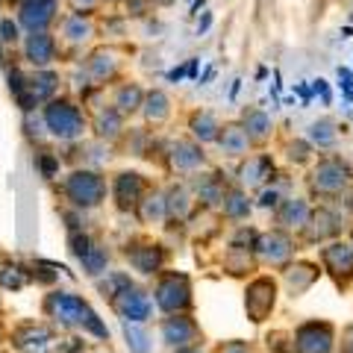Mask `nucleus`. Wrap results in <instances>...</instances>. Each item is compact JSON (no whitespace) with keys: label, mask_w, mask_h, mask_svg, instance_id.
<instances>
[{"label":"nucleus","mask_w":353,"mask_h":353,"mask_svg":"<svg viewBox=\"0 0 353 353\" xmlns=\"http://www.w3.org/2000/svg\"><path fill=\"white\" fill-rule=\"evenodd\" d=\"M41 312L53 327H59V330L92 336L97 341H109V327L103 324V318L97 315L92 309V303L77 292H68V289L48 292L44 301H41Z\"/></svg>","instance_id":"1"},{"label":"nucleus","mask_w":353,"mask_h":353,"mask_svg":"<svg viewBox=\"0 0 353 353\" xmlns=\"http://www.w3.org/2000/svg\"><path fill=\"white\" fill-rule=\"evenodd\" d=\"M353 185V165L341 157V153H324L318 157L306 171V189L309 197L315 201H339L341 194H347Z\"/></svg>","instance_id":"2"},{"label":"nucleus","mask_w":353,"mask_h":353,"mask_svg":"<svg viewBox=\"0 0 353 353\" xmlns=\"http://www.w3.org/2000/svg\"><path fill=\"white\" fill-rule=\"evenodd\" d=\"M41 124L44 132L53 141H62V145H74V141H83L88 132V115L83 103H77L68 94H57L53 101H48L41 109Z\"/></svg>","instance_id":"3"},{"label":"nucleus","mask_w":353,"mask_h":353,"mask_svg":"<svg viewBox=\"0 0 353 353\" xmlns=\"http://www.w3.org/2000/svg\"><path fill=\"white\" fill-rule=\"evenodd\" d=\"M59 194L77 212H94V209H101L109 201V180L103 171L77 165V168H71L62 176Z\"/></svg>","instance_id":"4"},{"label":"nucleus","mask_w":353,"mask_h":353,"mask_svg":"<svg viewBox=\"0 0 353 353\" xmlns=\"http://www.w3.org/2000/svg\"><path fill=\"white\" fill-rule=\"evenodd\" d=\"M150 297H153V306H157L162 315L192 312V309H194V285H192V277L185 271L165 268L162 274H157V280H153Z\"/></svg>","instance_id":"5"},{"label":"nucleus","mask_w":353,"mask_h":353,"mask_svg":"<svg viewBox=\"0 0 353 353\" xmlns=\"http://www.w3.org/2000/svg\"><path fill=\"white\" fill-rule=\"evenodd\" d=\"M68 250L77 259V265L83 268V274L88 280H97L109 271V262H112V253L97 236L85 233V230H68Z\"/></svg>","instance_id":"6"},{"label":"nucleus","mask_w":353,"mask_h":353,"mask_svg":"<svg viewBox=\"0 0 353 353\" xmlns=\"http://www.w3.org/2000/svg\"><path fill=\"white\" fill-rule=\"evenodd\" d=\"M124 259L130 262V268L141 274V277H157L168 268L171 253L162 241H153L148 236H132L124 245Z\"/></svg>","instance_id":"7"},{"label":"nucleus","mask_w":353,"mask_h":353,"mask_svg":"<svg viewBox=\"0 0 353 353\" xmlns=\"http://www.w3.org/2000/svg\"><path fill=\"white\" fill-rule=\"evenodd\" d=\"M297 253V239L285 230H259L256 241H253V256L259 265H271V268H283L289 265Z\"/></svg>","instance_id":"8"},{"label":"nucleus","mask_w":353,"mask_h":353,"mask_svg":"<svg viewBox=\"0 0 353 353\" xmlns=\"http://www.w3.org/2000/svg\"><path fill=\"white\" fill-rule=\"evenodd\" d=\"M277 294H280V283L271 274H256L248 285H245V312L250 318V324H265L277 309Z\"/></svg>","instance_id":"9"},{"label":"nucleus","mask_w":353,"mask_h":353,"mask_svg":"<svg viewBox=\"0 0 353 353\" xmlns=\"http://www.w3.org/2000/svg\"><path fill=\"white\" fill-rule=\"evenodd\" d=\"M159 341L168 350L201 347L203 345V330H201V324L194 321L192 312L162 315V321H159Z\"/></svg>","instance_id":"10"},{"label":"nucleus","mask_w":353,"mask_h":353,"mask_svg":"<svg viewBox=\"0 0 353 353\" xmlns=\"http://www.w3.org/2000/svg\"><path fill=\"white\" fill-rule=\"evenodd\" d=\"M345 227H347V218L333 206V201H330L321 206H312V215H309L301 239L306 245H327V241H333V239H341Z\"/></svg>","instance_id":"11"},{"label":"nucleus","mask_w":353,"mask_h":353,"mask_svg":"<svg viewBox=\"0 0 353 353\" xmlns=\"http://www.w3.org/2000/svg\"><path fill=\"white\" fill-rule=\"evenodd\" d=\"M294 341L301 353H336L339 347V327L327 318H309L294 330Z\"/></svg>","instance_id":"12"},{"label":"nucleus","mask_w":353,"mask_h":353,"mask_svg":"<svg viewBox=\"0 0 353 353\" xmlns=\"http://www.w3.org/2000/svg\"><path fill=\"white\" fill-rule=\"evenodd\" d=\"M150 180L141 171H118L112 180H109V201L118 212L124 215H136V209L141 203V197L148 194Z\"/></svg>","instance_id":"13"},{"label":"nucleus","mask_w":353,"mask_h":353,"mask_svg":"<svg viewBox=\"0 0 353 353\" xmlns=\"http://www.w3.org/2000/svg\"><path fill=\"white\" fill-rule=\"evenodd\" d=\"M318 259H321V271L336 283V289H347L350 280H353V245H350V239H333V241H327V245H321Z\"/></svg>","instance_id":"14"},{"label":"nucleus","mask_w":353,"mask_h":353,"mask_svg":"<svg viewBox=\"0 0 353 353\" xmlns=\"http://www.w3.org/2000/svg\"><path fill=\"white\" fill-rule=\"evenodd\" d=\"M109 309L121 318V321H132V324H148L153 321V297L145 285L130 283L124 292H118L112 301H109Z\"/></svg>","instance_id":"15"},{"label":"nucleus","mask_w":353,"mask_h":353,"mask_svg":"<svg viewBox=\"0 0 353 353\" xmlns=\"http://www.w3.org/2000/svg\"><path fill=\"white\" fill-rule=\"evenodd\" d=\"M165 162L174 174H197L209 168V157L201 141H194L192 136L189 139H174L168 148H165Z\"/></svg>","instance_id":"16"},{"label":"nucleus","mask_w":353,"mask_h":353,"mask_svg":"<svg viewBox=\"0 0 353 353\" xmlns=\"http://www.w3.org/2000/svg\"><path fill=\"white\" fill-rule=\"evenodd\" d=\"M12 347L18 353H50L53 341H57V327L53 324H41V321H21L12 327Z\"/></svg>","instance_id":"17"},{"label":"nucleus","mask_w":353,"mask_h":353,"mask_svg":"<svg viewBox=\"0 0 353 353\" xmlns=\"http://www.w3.org/2000/svg\"><path fill=\"white\" fill-rule=\"evenodd\" d=\"M59 0H21L15 21L24 32H44L59 24Z\"/></svg>","instance_id":"18"},{"label":"nucleus","mask_w":353,"mask_h":353,"mask_svg":"<svg viewBox=\"0 0 353 353\" xmlns=\"http://www.w3.org/2000/svg\"><path fill=\"white\" fill-rule=\"evenodd\" d=\"M18 48H21L24 62L32 65V68H53V62L59 59V39L53 30L24 32V39H21Z\"/></svg>","instance_id":"19"},{"label":"nucleus","mask_w":353,"mask_h":353,"mask_svg":"<svg viewBox=\"0 0 353 353\" xmlns=\"http://www.w3.org/2000/svg\"><path fill=\"white\" fill-rule=\"evenodd\" d=\"M83 68L94 85H106L121 74V68H124V53L118 48H112V44H101V48H94L85 57Z\"/></svg>","instance_id":"20"},{"label":"nucleus","mask_w":353,"mask_h":353,"mask_svg":"<svg viewBox=\"0 0 353 353\" xmlns=\"http://www.w3.org/2000/svg\"><path fill=\"white\" fill-rule=\"evenodd\" d=\"M268 183H274V157L271 153H250L239 162L236 185L245 192H262Z\"/></svg>","instance_id":"21"},{"label":"nucleus","mask_w":353,"mask_h":353,"mask_svg":"<svg viewBox=\"0 0 353 353\" xmlns=\"http://www.w3.org/2000/svg\"><path fill=\"white\" fill-rule=\"evenodd\" d=\"M192 192L197 197V203H201L203 209H221V203H224V197L227 192L233 189V183L227 180V174H221V171H197L192 174Z\"/></svg>","instance_id":"22"},{"label":"nucleus","mask_w":353,"mask_h":353,"mask_svg":"<svg viewBox=\"0 0 353 353\" xmlns=\"http://www.w3.org/2000/svg\"><path fill=\"white\" fill-rule=\"evenodd\" d=\"M309 215H312V203L306 201V197H283L280 206L274 209V227L277 230H285V233L292 236H301Z\"/></svg>","instance_id":"23"},{"label":"nucleus","mask_w":353,"mask_h":353,"mask_svg":"<svg viewBox=\"0 0 353 353\" xmlns=\"http://www.w3.org/2000/svg\"><path fill=\"white\" fill-rule=\"evenodd\" d=\"M88 130L97 141H106V145H115V141L124 139L127 132V118L118 112L115 106H97L94 115L88 118Z\"/></svg>","instance_id":"24"},{"label":"nucleus","mask_w":353,"mask_h":353,"mask_svg":"<svg viewBox=\"0 0 353 353\" xmlns=\"http://www.w3.org/2000/svg\"><path fill=\"white\" fill-rule=\"evenodd\" d=\"M321 265L312 262V259H292L289 265H283V283L289 289L292 297H301L306 294L312 285L321 280Z\"/></svg>","instance_id":"25"},{"label":"nucleus","mask_w":353,"mask_h":353,"mask_svg":"<svg viewBox=\"0 0 353 353\" xmlns=\"http://www.w3.org/2000/svg\"><path fill=\"white\" fill-rule=\"evenodd\" d=\"M94 32H97V27H94L92 15H74V12H68V15L59 18L57 39H59V44H65V48L77 50V48H83V44L92 41Z\"/></svg>","instance_id":"26"},{"label":"nucleus","mask_w":353,"mask_h":353,"mask_svg":"<svg viewBox=\"0 0 353 353\" xmlns=\"http://www.w3.org/2000/svg\"><path fill=\"white\" fill-rule=\"evenodd\" d=\"M215 148L224 153L227 159H245V157H250L253 141H250V136H248V130H245L241 121H224V127H221V132H218Z\"/></svg>","instance_id":"27"},{"label":"nucleus","mask_w":353,"mask_h":353,"mask_svg":"<svg viewBox=\"0 0 353 353\" xmlns=\"http://www.w3.org/2000/svg\"><path fill=\"white\" fill-rule=\"evenodd\" d=\"M141 118H145L148 127H162L168 124L171 115H174V103H171V94L165 88H148L145 92V103H141Z\"/></svg>","instance_id":"28"},{"label":"nucleus","mask_w":353,"mask_h":353,"mask_svg":"<svg viewBox=\"0 0 353 353\" xmlns=\"http://www.w3.org/2000/svg\"><path fill=\"white\" fill-rule=\"evenodd\" d=\"M165 201H168V221H176V224L189 221V215L197 206V197L189 183H171L165 189Z\"/></svg>","instance_id":"29"},{"label":"nucleus","mask_w":353,"mask_h":353,"mask_svg":"<svg viewBox=\"0 0 353 353\" xmlns=\"http://www.w3.org/2000/svg\"><path fill=\"white\" fill-rule=\"evenodd\" d=\"M136 218H139V224L162 227L165 221H168V201H165V189H159V185H150L148 194L141 197V203L136 209Z\"/></svg>","instance_id":"30"},{"label":"nucleus","mask_w":353,"mask_h":353,"mask_svg":"<svg viewBox=\"0 0 353 353\" xmlns=\"http://www.w3.org/2000/svg\"><path fill=\"white\" fill-rule=\"evenodd\" d=\"M145 92L148 88H141L139 83H118L115 92H112V101H109V106H115L124 118H132L141 112V103H145Z\"/></svg>","instance_id":"31"},{"label":"nucleus","mask_w":353,"mask_h":353,"mask_svg":"<svg viewBox=\"0 0 353 353\" xmlns=\"http://www.w3.org/2000/svg\"><path fill=\"white\" fill-rule=\"evenodd\" d=\"M241 124H245L248 136H250V141H253V148L265 145V141L274 136V118H271V112H265L262 106L245 109V112H241Z\"/></svg>","instance_id":"32"},{"label":"nucleus","mask_w":353,"mask_h":353,"mask_svg":"<svg viewBox=\"0 0 353 353\" xmlns=\"http://www.w3.org/2000/svg\"><path fill=\"white\" fill-rule=\"evenodd\" d=\"M221 127H224L221 118L215 112H209V109H194L189 115V136L194 141H201V145H215Z\"/></svg>","instance_id":"33"},{"label":"nucleus","mask_w":353,"mask_h":353,"mask_svg":"<svg viewBox=\"0 0 353 353\" xmlns=\"http://www.w3.org/2000/svg\"><path fill=\"white\" fill-rule=\"evenodd\" d=\"M253 197H250V192H245L241 185H233V189L227 192V197H224V203H221V218L224 221H233V224H241V221H248L250 218V212H253Z\"/></svg>","instance_id":"34"},{"label":"nucleus","mask_w":353,"mask_h":353,"mask_svg":"<svg viewBox=\"0 0 353 353\" xmlns=\"http://www.w3.org/2000/svg\"><path fill=\"white\" fill-rule=\"evenodd\" d=\"M306 141L312 145L315 150H333L336 141H339V121L336 118H318L309 124L306 130Z\"/></svg>","instance_id":"35"},{"label":"nucleus","mask_w":353,"mask_h":353,"mask_svg":"<svg viewBox=\"0 0 353 353\" xmlns=\"http://www.w3.org/2000/svg\"><path fill=\"white\" fill-rule=\"evenodd\" d=\"M253 268H259L256 256H253V248H239V245H230L224 253V271L227 274H250Z\"/></svg>","instance_id":"36"},{"label":"nucleus","mask_w":353,"mask_h":353,"mask_svg":"<svg viewBox=\"0 0 353 353\" xmlns=\"http://www.w3.org/2000/svg\"><path fill=\"white\" fill-rule=\"evenodd\" d=\"M121 333H124V345L130 353H150L153 350V336H150L148 324L121 321Z\"/></svg>","instance_id":"37"},{"label":"nucleus","mask_w":353,"mask_h":353,"mask_svg":"<svg viewBox=\"0 0 353 353\" xmlns=\"http://www.w3.org/2000/svg\"><path fill=\"white\" fill-rule=\"evenodd\" d=\"M130 283H136V280H132L130 277V274L127 271H106L103 274V277H97L94 280V285H97V292H101V297H103V301L109 303V301H112V297L118 294V292H124L127 289V285Z\"/></svg>","instance_id":"38"},{"label":"nucleus","mask_w":353,"mask_h":353,"mask_svg":"<svg viewBox=\"0 0 353 353\" xmlns=\"http://www.w3.org/2000/svg\"><path fill=\"white\" fill-rule=\"evenodd\" d=\"M315 157V148L309 145L306 139H289L285 141V159L292 165H312Z\"/></svg>","instance_id":"39"},{"label":"nucleus","mask_w":353,"mask_h":353,"mask_svg":"<svg viewBox=\"0 0 353 353\" xmlns=\"http://www.w3.org/2000/svg\"><path fill=\"white\" fill-rule=\"evenodd\" d=\"M27 283H30V271L24 265H3V268H0V285H3V289L21 292Z\"/></svg>","instance_id":"40"},{"label":"nucleus","mask_w":353,"mask_h":353,"mask_svg":"<svg viewBox=\"0 0 353 353\" xmlns=\"http://www.w3.org/2000/svg\"><path fill=\"white\" fill-rule=\"evenodd\" d=\"M265 341H268L271 353H301L297 350V341H294L292 330H271V333L265 336Z\"/></svg>","instance_id":"41"},{"label":"nucleus","mask_w":353,"mask_h":353,"mask_svg":"<svg viewBox=\"0 0 353 353\" xmlns=\"http://www.w3.org/2000/svg\"><path fill=\"white\" fill-rule=\"evenodd\" d=\"M36 168L44 180H57L59 176V168H62V157L53 150H39L36 153Z\"/></svg>","instance_id":"42"},{"label":"nucleus","mask_w":353,"mask_h":353,"mask_svg":"<svg viewBox=\"0 0 353 353\" xmlns=\"http://www.w3.org/2000/svg\"><path fill=\"white\" fill-rule=\"evenodd\" d=\"M24 39V30L15 18H0V44H6V48H15Z\"/></svg>","instance_id":"43"},{"label":"nucleus","mask_w":353,"mask_h":353,"mask_svg":"<svg viewBox=\"0 0 353 353\" xmlns=\"http://www.w3.org/2000/svg\"><path fill=\"white\" fill-rule=\"evenodd\" d=\"M280 201H283V192L277 189V185H271V189H268V185H265V189L259 192V201H256V206H259V209H271V212H274V209L280 206Z\"/></svg>","instance_id":"44"},{"label":"nucleus","mask_w":353,"mask_h":353,"mask_svg":"<svg viewBox=\"0 0 353 353\" xmlns=\"http://www.w3.org/2000/svg\"><path fill=\"white\" fill-rule=\"evenodd\" d=\"M212 353H256V350H253V345H250V341H245V339H230V341H221V345H215Z\"/></svg>","instance_id":"45"},{"label":"nucleus","mask_w":353,"mask_h":353,"mask_svg":"<svg viewBox=\"0 0 353 353\" xmlns=\"http://www.w3.org/2000/svg\"><path fill=\"white\" fill-rule=\"evenodd\" d=\"M65 6H68L74 15H94L101 0H65Z\"/></svg>","instance_id":"46"},{"label":"nucleus","mask_w":353,"mask_h":353,"mask_svg":"<svg viewBox=\"0 0 353 353\" xmlns=\"http://www.w3.org/2000/svg\"><path fill=\"white\" fill-rule=\"evenodd\" d=\"M53 350L57 353H85V341L80 336H68V339H62Z\"/></svg>","instance_id":"47"},{"label":"nucleus","mask_w":353,"mask_h":353,"mask_svg":"<svg viewBox=\"0 0 353 353\" xmlns=\"http://www.w3.org/2000/svg\"><path fill=\"white\" fill-rule=\"evenodd\" d=\"M339 353H353V324H347L345 330H341V336H339Z\"/></svg>","instance_id":"48"},{"label":"nucleus","mask_w":353,"mask_h":353,"mask_svg":"<svg viewBox=\"0 0 353 353\" xmlns=\"http://www.w3.org/2000/svg\"><path fill=\"white\" fill-rule=\"evenodd\" d=\"M127 9H130V15H145L148 12V0H124Z\"/></svg>","instance_id":"49"},{"label":"nucleus","mask_w":353,"mask_h":353,"mask_svg":"<svg viewBox=\"0 0 353 353\" xmlns=\"http://www.w3.org/2000/svg\"><path fill=\"white\" fill-rule=\"evenodd\" d=\"M315 92H321L324 103H330V92H327V83H324V80H315Z\"/></svg>","instance_id":"50"},{"label":"nucleus","mask_w":353,"mask_h":353,"mask_svg":"<svg viewBox=\"0 0 353 353\" xmlns=\"http://www.w3.org/2000/svg\"><path fill=\"white\" fill-rule=\"evenodd\" d=\"M209 24H212V15L206 12V15H203V21H201V24H197V32H206V27H209Z\"/></svg>","instance_id":"51"},{"label":"nucleus","mask_w":353,"mask_h":353,"mask_svg":"<svg viewBox=\"0 0 353 353\" xmlns=\"http://www.w3.org/2000/svg\"><path fill=\"white\" fill-rule=\"evenodd\" d=\"M174 353H203L201 347H183V350H174Z\"/></svg>","instance_id":"52"},{"label":"nucleus","mask_w":353,"mask_h":353,"mask_svg":"<svg viewBox=\"0 0 353 353\" xmlns=\"http://www.w3.org/2000/svg\"><path fill=\"white\" fill-rule=\"evenodd\" d=\"M101 3H103V0H101ZM106 3H118V0H106Z\"/></svg>","instance_id":"53"},{"label":"nucleus","mask_w":353,"mask_h":353,"mask_svg":"<svg viewBox=\"0 0 353 353\" xmlns=\"http://www.w3.org/2000/svg\"><path fill=\"white\" fill-rule=\"evenodd\" d=\"M350 245H353V230H350Z\"/></svg>","instance_id":"54"},{"label":"nucleus","mask_w":353,"mask_h":353,"mask_svg":"<svg viewBox=\"0 0 353 353\" xmlns=\"http://www.w3.org/2000/svg\"><path fill=\"white\" fill-rule=\"evenodd\" d=\"M350 197H353V194H350ZM350 206H353V201H350Z\"/></svg>","instance_id":"55"}]
</instances>
